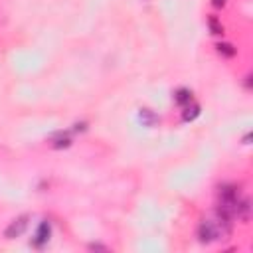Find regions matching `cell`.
Segmentation results:
<instances>
[{"instance_id": "1", "label": "cell", "mask_w": 253, "mask_h": 253, "mask_svg": "<svg viewBox=\"0 0 253 253\" xmlns=\"http://www.w3.org/2000/svg\"><path fill=\"white\" fill-rule=\"evenodd\" d=\"M28 223H30V215H20V217H16V219H12L10 221V225L4 229V237L6 239H16V237H20L26 229H28Z\"/></svg>"}, {"instance_id": "2", "label": "cell", "mask_w": 253, "mask_h": 253, "mask_svg": "<svg viewBox=\"0 0 253 253\" xmlns=\"http://www.w3.org/2000/svg\"><path fill=\"white\" fill-rule=\"evenodd\" d=\"M198 239H200L202 243H211V241L219 239L215 221H211V219H204V221L198 225Z\"/></svg>"}, {"instance_id": "3", "label": "cell", "mask_w": 253, "mask_h": 253, "mask_svg": "<svg viewBox=\"0 0 253 253\" xmlns=\"http://www.w3.org/2000/svg\"><path fill=\"white\" fill-rule=\"evenodd\" d=\"M49 235H51V225H49L47 221H42V223L38 225V231H36V237H34V245L42 247L43 243H47Z\"/></svg>"}, {"instance_id": "4", "label": "cell", "mask_w": 253, "mask_h": 253, "mask_svg": "<svg viewBox=\"0 0 253 253\" xmlns=\"http://www.w3.org/2000/svg\"><path fill=\"white\" fill-rule=\"evenodd\" d=\"M138 119H140V123L144 126H156L160 123V117L154 111H150V109H140L138 111Z\"/></svg>"}, {"instance_id": "5", "label": "cell", "mask_w": 253, "mask_h": 253, "mask_svg": "<svg viewBox=\"0 0 253 253\" xmlns=\"http://www.w3.org/2000/svg\"><path fill=\"white\" fill-rule=\"evenodd\" d=\"M71 144V134H69V130H59V132H55L53 134V138H51V146L53 148H67Z\"/></svg>"}, {"instance_id": "6", "label": "cell", "mask_w": 253, "mask_h": 253, "mask_svg": "<svg viewBox=\"0 0 253 253\" xmlns=\"http://www.w3.org/2000/svg\"><path fill=\"white\" fill-rule=\"evenodd\" d=\"M174 101H176L178 105H182V107L188 105V103H192V91H190V89H184V87L178 89V91L174 93Z\"/></svg>"}, {"instance_id": "7", "label": "cell", "mask_w": 253, "mask_h": 253, "mask_svg": "<svg viewBox=\"0 0 253 253\" xmlns=\"http://www.w3.org/2000/svg\"><path fill=\"white\" fill-rule=\"evenodd\" d=\"M198 115H200V105H196V103L184 105V115H182V119H184L186 123H188V121H194Z\"/></svg>"}, {"instance_id": "8", "label": "cell", "mask_w": 253, "mask_h": 253, "mask_svg": "<svg viewBox=\"0 0 253 253\" xmlns=\"http://www.w3.org/2000/svg\"><path fill=\"white\" fill-rule=\"evenodd\" d=\"M215 49H217V53L223 55V57H233V55H235V47H233L231 43H217Z\"/></svg>"}, {"instance_id": "9", "label": "cell", "mask_w": 253, "mask_h": 253, "mask_svg": "<svg viewBox=\"0 0 253 253\" xmlns=\"http://www.w3.org/2000/svg\"><path fill=\"white\" fill-rule=\"evenodd\" d=\"M208 26H210L211 34H223V26L219 24V20H217L215 16H210V18H208Z\"/></svg>"}, {"instance_id": "10", "label": "cell", "mask_w": 253, "mask_h": 253, "mask_svg": "<svg viewBox=\"0 0 253 253\" xmlns=\"http://www.w3.org/2000/svg\"><path fill=\"white\" fill-rule=\"evenodd\" d=\"M89 249L91 251H107V247L101 245V243H89Z\"/></svg>"}, {"instance_id": "11", "label": "cell", "mask_w": 253, "mask_h": 253, "mask_svg": "<svg viewBox=\"0 0 253 253\" xmlns=\"http://www.w3.org/2000/svg\"><path fill=\"white\" fill-rule=\"evenodd\" d=\"M225 2H227V0H211L213 8H223V6H225Z\"/></svg>"}, {"instance_id": "12", "label": "cell", "mask_w": 253, "mask_h": 253, "mask_svg": "<svg viewBox=\"0 0 253 253\" xmlns=\"http://www.w3.org/2000/svg\"><path fill=\"white\" fill-rule=\"evenodd\" d=\"M245 87H247V89H251V75H247V77H245Z\"/></svg>"}]
</instances>
